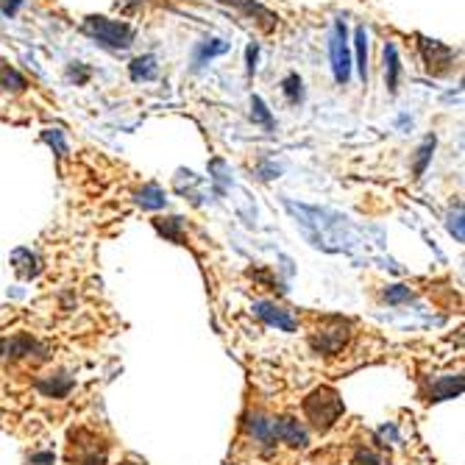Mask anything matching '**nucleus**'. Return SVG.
Returning <instances> with one entry per match:
<instances>
[{
	"label": "nucleus",
	"mask_w": 465,
	"mask_h": 465,
	"mask_svg": "<svg viewBox=\"0 0 465 465\" xmlns=\"http://www.w3.org/2000/svg\"><path fill=\"white\" fill-rule=\"evenodd\" d=\"M156 226H159V232L167 234L170 240H176V242H181V234H178V226H181V221L178 218H170V221H156Z\"/></svg>",
	"instance_id": "obj_25"
},
{
	"label": "nucleus",
	"mask_w": 465,
	"mask_h": 465,
	"mask_svg": "<svg viewBox=\"0 0 465 465\" xmlns=\"http://www.w3.org/2000/svg\"><path fill=\"white\" fill-rule=\"evenodd\" d=\"M3 351H6V343L0 340V360H3Z\"/></svg>",
	"instance_id": "obj_33"
},
{
	"label": "nucleus",
	"mask_w": 465,
	"mask_h": 465,
	"mask_svg": "<svg viewBox=\"0 0 465 465\" xmlns=\"http://www.w3.org/2000/svg\"><path fill=\"white\" fill-rule=\"evenodd\" d=\"M11 262L17 265V270H20V276H37L39 273V259L28 251V248H17L14 254H11Z\"/></svg>",
	"instance_id": "obj_13"
},
{
	"label": "nucleus",
	"mask_w": 465,
	"mask_h": 465,
	"mask_svg": "<svg viewBox=\"0 0 465 465\" xmlns=\"http://www.w3.org/2000/svg\"><path fill=\"white\" fill-rule=\"evenodd\" d=\"M37 388L42 390L45 395H56V398H62V395H67L70 388H73V379L67 376V374H59V376H53V379H39L37 382Z\"/></svg>",
	"instance_id": "obj_14"
},
{
	"label": "nucleus",
	"mask_w": 465,
	"mask_h": 465,
	"mask_svg": "<svg viewBox=\"0 0 465 465\" xmlns=\"http://www.w3.org/2000/svg\"><path fill=\"white\" fill-rule=\"evenodd\" d=\"M329 59H332V73L340 86L351 81V53H348V39H346V22L334 20L332 34H329Z\"/></svg>",
	"instance_id": "obj_3"
},
{
	"label": "nucleus",
	"mask_w": 465,
	"mask_h": 465,
	"mask_svg": "<svg viewBox=\"0 0 465 465\" xmlns=\"http://www.w3.org/2000/svg\"><path fill=\"white\" fill-rule=\"evenodd\" d=\"M410 299H412L410 287H401V284L388 287V293H385V301H388V304H401V301H410Z\"/></svg>",
	"instance_id": "obj_24"
},
{
	"label": "nucleus",
	"mask_w": 465,
	"mask_h": 465,
	"mask_svg": "<svg viewBox=\"0 0 465 465\" xmlns=\"http://www.w3.org/2000/svg\"><path fill=\"white\" fill-rule=\"evenodd\" d=\"M25 0H3V6H0V11L6 14V17H14L17 11H20V6H22Z\"/></svg>",
	"instance_id": "obj_29"
},
{
	"label": "nucleus",
	"mask_w": 465,
	"mask_h": 465,
	"mask_svg": "<svg viewBox=\"0 0 465 465\" xmlns=\"http://www.w3.org/2000/svg\"><path fill=\"white\" fill-rule=\"evenodd\" d=\"M229 42H223V39H204V42H198L195 48H192V70H201V67H207L215 56H223V53H229Z\"/></svg>",
	"instance_id": "obj_6"
},
{
	"label": "nucleus",
	"mask_w": 465,
	"mask_h": 465,
	"mask_svg": "<svg viewBox=\"0 0 465 465\" xmlns=\"http://www.w3.org/2000/svg\"><path fill=\"white\" fill-rule=\"evenodd\" d=\"M354 48H357V67L362 81H368V31L360 25L354 34Z\"/></svg>",
	"instance_id": "obj_17"
},
{
	"label": "nucleus",
	"mask_w": 465,
	"mask_h": 465,
	"mask_svg": "<svg viewBox=\"0 0 465 465\" xmlns=\"http://www.w3.org/2000/svg\"><path fill=\"white\" fill-rule=\"evenodd\" d=\"M28 465H56V457L51 452H37L28 457Z\"/></svg>",
	"instance_id": "obj_28"
},
{
	"label": "nucleus",
	"mask_w": 465,
	"mask_h": 465,
	"mask_svg": "<svg viewBox=\"0 0 465 465\" xmlns=\"http://www.w3.org/2000/svg\"><path fill=\"white\" fill-rule=\"evenodd\" d=\"M42 140H45L59 156L67 154V140H65V131H62V129H45V131H42Z\"/></svg>",
	"instance_id": "obj_23"
},
{
	"label": "nucleus",
	"mask_w": 465,
	"mask_h": 465,
	"mask_svg": "<svg viewBox=\"0 0 465 465\" xmlns=\"http://www.w3.org/2000/svg\"><path fill=\"white\" fill-rule=\"evenodd\" d=\"M248 432H251V438H254L256 443H262L265 452H270V449L276 446V438H273V418H268V415H262V412H254V415L248 418Z\"/></svg>",
	"instance_id": "obj_8"
},
{
	"label": "nucleus",
	"mask_w": 465,
	"mask_h": 465,
	"mask_svg": "<svg viewBox=\"0 0 465 465\" xmlns=\"http://www.w3.org/2000/svg\"><path fill=\"white\" fill-rule=\"evenodd\" d=\"M282 92H284V98L290 100V103H301L304 100V84H301V78L296 76V73H290V76L282 81Z\"/></svg>",
	"instance_id": "obj_20"
},
{
	"label": "nucleus",
	"mask_w": 465,
	"mask_h": 465,
	"mask_svg": "<svg viewBox=\"0 0 465 465\" xmlns=\"http://www.w3.org/2000/svg\"><path fill=\"white\" fill-rule=\"evenodd\" d=\"M432 151H435V137H426L424 145L418 148V156H415V178H421L426 173V164L432 159Z\"/></svg>",
	"instance_id": "obj_22"
},
{
	"label": "nucleus",
	"mask_w": 465,
	"mask_h": 465,
	"mask_svg": "<svg viewBox=\"0 0 465 465\" xmlns=\"http://www.w3.org/2000/svg\"><path fill=\"white\" fill-rule=\"evenodd\" d=\"M351 465H385V460L379 454H374L371 449H362V452H357V457H354Z\"/></svg>",
	"instance_id": "obj_26"
},
{
	"label": "nucleus",
	"mask_w": 465,
	"mask_h": 465,
	"mask_svg": "<svg viewBox=\"0 0 465 465\" xmlns=\"http://www.w3.org/2000/svg\"><path fill=\"white\" fill-rule=\"evenodd\" d=\"M164 192H162V187L159 184H148V187H143L140 192H137V204L143 207V209H162L164 207Z\"/></svg>",
	"instance_id": "obj_16"
},
{
	"label": "nucleus",
	"mask_w": 465,
	"mask_h": 465,
	"mask_svg": "<svg viewBox=\"0 0 465 465\" xmlns=\"http://www.w3.org/2000/svg\"><path fill=\"white\" fill-rule=\"evenodd\" d=\"M84 31H86L95 42H100V45H106V48H114V51L129 48L131 39H134V34H131V28H129L126 22L106 20V17H86V20H84Z\"/></svg>",
	"instance_id": "obj_2"
},
{
	"label": "nucleus",
	"mask_w": 465,
	"mask_h": 465,
	"mask_svg": "<svg viewBox=\"0 0 465 465\" xmlns=\"http://www.w3.org/2000/svg\"><path fill=\"white\" fill-rule=\"evenodd\" d=\"M39 346H37V340L34 337H28V334H20V337H14L11 343H6V351H8V357L11 360H17V357H28L31 351H37Z\"/></svg>",
	"instance_id": "obj_19"
},
{
	"label": "nucleus",
	"mask_w": 465,
	"mask_h": 465,
	"mask_svg": "<svg viewBox=\"0 0 465 465\" xmlns=\"http://www.w3.org/2000/svg\"><path fill=\"white\" fill-rule=\"evenodd\" d=\"M221 3H226V6H232L237 11H242L245 17L256 20L262 28H273V25H276V17H273L265 6H259L256 0H221Z\"/></svg>",
	"instance_id": "obj_9"
},
{
	"label": "nucleus",
	"mask_w": 465,
	"mask_h": 465,
	"mask_svg": "<svg viewBox=\"0 0 465 465\" xmlns=\"http://www.w3.org/2000/svg\"><path fill=\"white\" fill-rule=\"evenodd\" d=\"M343 343H346V329H326L317 337H312V348L320 354H334L343 348Z\"/></svg>",
	"instance_id": "obj_10"
},
{
	"label": "nucleus",
	"mask_w": 465,
	"mask_h": 465,
	"mask_svg": "<svg viewBox=\"0 0 465 465\" xmlns=\"http://www.w3.org/2000/svg\"><path fill=\"white\" fill-rule=\"evenodd\" d=\"M0 86H3V89L22 92V89H25V78L20 76L14 67H8L6 62H0Z\"/></svg>",
	"instance_id": "obj_21"
},
{
	"label": "nucleus",
	"mask_w": 465,
	"mask_h": 465,
	"mask_svg": "<svg viewBox=\"0 0 465 465\" xmlns=\"http://www.w3.org/2000/svg\"><path fill=\"white\" fill-rule=\"evenodd\" d=\"M463 393V376H446L432 388V401H446Z\"/></svg>",
	"instance_id": "obj_15"
},
{
	"label": "nucleus",
	"mask_w": 465,
	"mask_h": 465,
	"mask_svg": "<svg viewBox=\"0 0 465 465\" xmlns=\"http://www.w3.org/2000/svg\"><path fill=\"white\" fill-rule=\"evenodd\" d=\"M84 465H103V457H98V454H95V457H89Z\"/></svg>",
	"instance_id": "obj_32"
},
{
	"label": "nucleus",
	"mask_w": 465,
	"mask_h": 465,
	"mask_svg": "<svg viewBox=\"0 0 465 465\" xmlns=\"http://www.w3.org/2000/svg\"><path fill=\"white\" fill-rule=\"evenodd\" d=\"M421 53H424V62H426V70L440 76L452 67V59H454V51L443 42H435V39H421Z\"/></svg>",
	"instance_id": "obj_4"
},
{
	"label": "nucleus",
	"mask_w": 465,
	"mask_h": 465,
	"mask_svg": "<svg viewBox=\"0 0 465 465\" xmlns=\"http://www.w3.org/2000/svg\"><path fill=\"white\" fill-rule=\"evenodd\" d=\"M254 312H256L265 323H270V326H276V329H282V332H296V320H293V315H287V312L282 310V307H276V304L256 301V304H254Z\"/></svg>",
	"instance_id": "obj_7"
},
{
	"label": "nucleus",
	"mask_w": 465,
	"mask_h": 465,
	"mask_svg": "<svg viewBox=\"0 0 465 465\" xmlns=\"http://www.w3.org/2000/svg\"><path fill=\"white\" fill-rule=\"evenodd\" d=\"M304 412L317 432H326L343 415V398L332 388H317L304 398Z\"/></svg>",
	"instance_id": "obj_1"
},
{
	"label": "nucleus",
	"mask_w": 465,
	"mask_h": 465,
	"mask_svg": "<svg viewBox=\"0 0 465 465\" xmlns=\"http://www.w3.org/2000/svg\"><path fill=\"white\" fill-rule=\"evenodd\" d=\"M273 438L282 440V443H287V446H293V449H307V443H310L307 429L296 418H290V415L273 421Z\"/></svg>",
	"instance_id": "obj_5"
},
{
	"label": "nucleus",
	"mask_w": 465,
	"mask_h": 465,
	"mask_svg": "<svg viewBox=\"0 0 465 465\" xmlns=\"http://www.w3.org/2000/svg\"><path fill=\"white\" fill-rule=\"evenodd\" d=\"M256 56H259V48L256 45H248V73L251 76L256 73Z\"/></svg>",
	"instance_id": "obj_30"
},
{
	"label": "nucleus",
	"mask_w": 465,
	"mask_h": 465,
	"mask_svg": "<svg viewBox=\"0 0 465 465\" xmlns=\"http://www.w3.org/2000/svg\"><path fill=\"white\" fill-rule=\"evenodd\" d=\"M398 76H401L398 51H395L393 42H388V45H385V78H388V89L393 92V95L398 92Z\"/></svg>",
	"instance_id": "obj_11"
},
{
	"label": "nucleus",
	"mask_w": 465,
	"mask_h": 465,
	"mask_svg": "<svg viewBox=\"0 0 465 465\" xmlns=\"http://www.w3.org/2000/svg\"><path fill=\"white\" fill-rule=\"evenodd\" d=\"M143 0H117L114 3V8H120V11H129V8H134V6H140Z\"/></svg>",
	"instance_id": "obj_31"
},
{
	"label": "nucleus",
	"mask_w": 465,
	"mask_h": 465,
	"mask_svg": "<svg viewBox=\"0 0 465 465\" xmlns=\"http://www.w3.org/2000/svg\"><path fill=\"white\" fill-rule=\"evenodd\" d=\"M251 117H254V123H259L265 131H273V129H276L273 114H270V109L265 106V100H262L259 95H254V98H251Z\"/></svg>",
	"instance_id": "obj_18"
},
{
	"label": "nucleus",
	"mask_w": 465,
	"mask_h": 465,
	"mask_svg": "<svg viewBox=\"0 0 465 465\" xmlns=\"http://www.w3.org/2000/svg\"><path fill=\"white\" fill-rule=\"evenodd\" d=\"M449 229H452V234L457 237V242H463V209L457 207V215H452V223H449Z\"/></svg>",
	"instance_id": "obj_27"
},
{
	"label": "nucleus",
	"mask_w": 465,
	"mask_h": 465,
	"mask_svg": "<svg viewBox=\"0 0 465 465\" xmlns=\"http://www.w3.org/2000/svg\"><path fill=\"white\" fill-rule=\"evenodd\" d=\"M159 76V65H156V59L148 53V56H137L134 62H131V78L134 81H154Z\"/></svg>",
	"instance_id": "obj_12"
}]
</instances>
